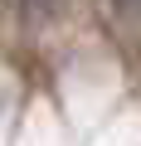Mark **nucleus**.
<instances>
[{
  "mask_svg": "<svg viewBox=\"0 0 141 146\" xmlns=\"http://www.w3.org/2000/svg\"><path fill=\"white\" fill-rule=\"evenodd\" d=\"M63 5H68V0H15V10H20V25H24V29L49 25L54 15H63Z\"/></svg>",
  "mask_w": 141,
  "mask_h": 146,
  "instance_id": "1",
  "label": "nucleus"
}]
</instances>
